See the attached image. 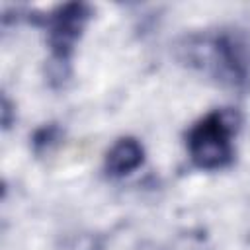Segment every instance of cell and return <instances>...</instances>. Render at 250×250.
Instances as JSON below:
<instances>
[{"label":"cell","instance_id":"obj_1","mask_svg":"<svg viewBox=\"0 0 250 250\" xmlns=\"http://www.w3.org/2000/svg\"><path fill=\"white\" fill-rule=\"evenodd\" d=\"M238 125L240 115L229 107L215 109L199 119L188 133V150L193 164L203 170H219L230 164Z\"/></svg>","mask_w":250,"mask_h":250},{"label":"cell","instance_id":"obj_2","mask_svg":"<svg viewBox=\"0 0 250 250\" xmlns=\"http://www.w3.org/2000/svg\"><path fill=\"white\" fill-rule=\"evenodd\" d=\"M90 18V12L84 4H66L61 6L53 16L49 23V43L53 49V55L59 62H64L72 51L74 41L78 39L80 31L84 29L86 21Z\"/></svg>","mask_w":250,"mask_h":250},{"label":"cell","instance_id":"obj_3","mask_svg":"<svg viewBox=\"0 0 250 250\" xmlns=\"http://www.w3.org/2000/svg\"><path fill=\"white\" fill-rule=\"evenodd\" d=\"M203 49H207V55L203 57L205 66H209L219 78L229 80L232 84H238L248 74V62L244 57L242 47L229 39V37H215L205 43Z\"/></svg>","mask_w":250,"mask_h":250},{"label":"cell","instance_id":"obj_4","mask_svg":"<svg viewBox=\"0 0 250 250\" xmlns=\"http://www.w3.org/2000/svg\"><path fill=\"white\" fill-rule=\"evenodd\" d=\"M145 150L139 141L125 137L119 139L105 156V170L109 176H125L143 164Z\"/></svg>","mask_w":250,"mask_h":250}]
</instances>
